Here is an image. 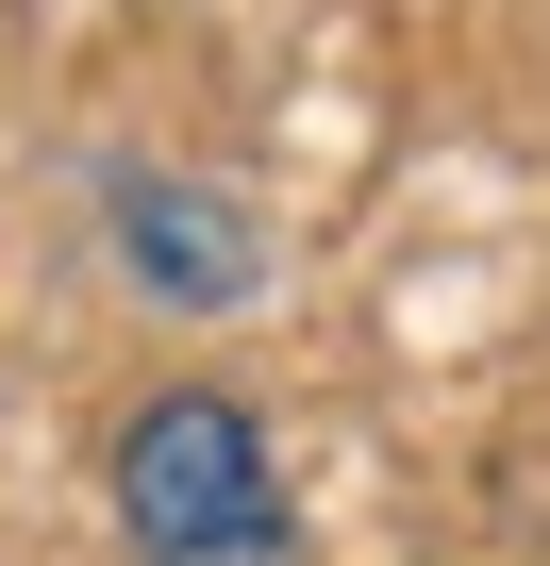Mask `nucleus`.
Segmentation results:
<instances>
[{
    "label": "nucleus",
    "instance_id": "f257e3e1",
    "mask_svg": "<svg viewBox=\"0 0 550 566\" xmlns=\"http://www.w3.org/2000/svg\"><path fill=\"white\" fill-rule=\"evenodd\" d=\"M101 500H117L134 566H301L284 467H267L250 400H217V384H151L101 450Z\"/></svg>",
    "mask_w": 550,
    "mask_h": 566
},
{
    "label": "nucleus",
    "instance_id": "f03ea898",
    "mask_svg": "<svg viewBox=\"0 0 550 566\" xmlns=\"http://www.w3.org/2000/svg\"><path fill=\"white\" fill-rule=\"evenodd\" d=\"M101 200H117V266H134V283H167V301H200V317L250 301V217H234V200H200V184H167V167H117Z\"/></svg>",
    "mask_w": 550,
    "mask_h": 566
}]
</instances>
